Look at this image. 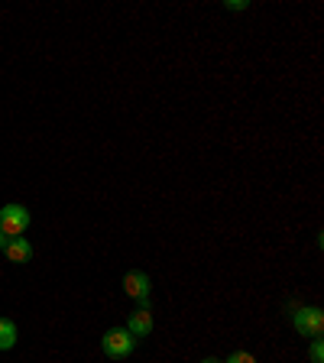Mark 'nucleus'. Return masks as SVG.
<instances>
[{
    "label": "nucleus",
    "instance_id": "obj_8",
    "mask_svg": "<svg viewBox=\"0 0 324 363\" xmlns=\"http://www.w3.org/2000/svg\"><path fill=\"white\" fill-rule=\"evenodd\" d=\"M308 357H311V363H324V344H321V337H311Z\"/></svg>",
    "mask_w": 324,
    "mask_h": 363
},
{
    "label": "nucleus",
    "instance_id": "obj_4",
    "mask_svg": "<svg viewBox=\"0 0 324 363\" xmlns=\"http://www.w3.org/2000/svg\"><path fill=\"white\" fill-rule=\"evenodd\" d=\"M123 292H127L130 298H136L140 305H150V292H152L150 276H146V272H140V269L127 272V276H123Z\"/></svg>",
    "mask_w": 324,
    "mask_h": 363
},
{
    "label": "nucleus",
    "instance_id": "obj_10",
    "mask_svg": "<svg viewBox=\"0 0 324 363\" xmlns=\"http://www.w3.org/2000/svg\"><path fill=\"white\" fill-rule=\"evenodd\" d=\"M7 240H10V237L4 234V230H0V253H4V247H7Z\"/></svg>",
    "mask_w": 324,
    "mask_h": 363
},
{
    "label": "nucleus",
    "instance_id": "obj_1",
    "mask_svg": "<svg viewBox=\"0 0 324 363\" xmlns=\"http://www.w3.org/2000/svg\"><path fill=\"white\" fill-rule=\"evenodd\" d=\"M101 347H104V354L111 357V360H123V357H130L136 350V337L127 328H111V331L101 337Z\"/></svg>",
    "mask_w": 324,
    "mask_h": 363
},
{
    "label": "nucleus",
    "instance_id": "obj_7",
    "mask_svg": "<svg viewBox=\"0 0 324 363\" xmlns=\"http://www.w3.org/2000/svg\"><path fill=\"white\" fill-rule=\"evenodd\" d=\"M16 337H20V331H16L13 318H0V350H10L16 344Z\"/></svg>",
    "mask_w": 324,
    "mask_h": 363
},
{
    "label": "nucleus",
    "instance_id": "obj_5",
    "mask_svg": "<svg viewBox=\"0 0 324 363\" xmlns=\"http://www.w3.org/2000/svg\"><path fill=\"white\" fill-rule=\"evenodd\" d=\"M127 331L133 334V337H150V331H152V311H150V305H140V308L127 318Z\"/></svg>",
    "mask_w": 324,
    "mask_h": 363
},
{
    "label": "nucleus",
    "instance_id": "obj_9",
    "mask_svg": "<svg viewBox=\"0 0 324 363\" xmlns=\"http://www.w3.org/2000/svg\"><path fill=\"white\" fill-rule=\"evenodd\" d=\"M224 363H257V357L247 354V350H237V354H230Z\"/></svg>",
    "mask_w": 324,
    "mask_h": 363
},
{
    "label": "nucleus",
    "instance_id": "obj_11",
    "mask_svg": "<svg viewBox=\"0 0 324 363\" xmlns=\"http://www.w3.org/2000/svg\"><path fill=\"white\" fill-rule=\"evenodd\" d=\"M201 363H224V360H218V357H204Z\"/></svg>",
    "mask_w": 324,
    "mask_h": 363
},
{
    "label": "nucleus",
    "instance_id": "obj_3",
    "mask_svg": "<svg viewBox=\"0 0 324 363\" xmlns=\"http://www.w3.org/2000/svg\"><path fill=\"white\" fill-rule=\"evenodd\" d=\"M292 328L302 337H321L324 331V311L318 308V305H305V308H298L292 315Z\"/></svg>",
    "mask_w": 324,
    "mask_h": 363
},
{
    "label": "nucleus",
    "instance_id": "obj_6",
    "mask_svg": "<svg viewBox=\"0 0 324 363\" xmlns=\"http://www.w3.org/2000/svg\"><path fill=\"white\" fill-rule=\"evenodd\" d=\"M4 257L10 259V263H30L33 259V243L26 240V237H10L7 247H4Z\"/></svg>",
    "mask_w": 324,
    "mask_h": 363
},
{
    "label": "nucleus",
    "instance_id": "obj_2",
    "mask_svg": "<svg viewBox=\"0 0 324 363\" xmlns=\"http://www.w3.org/2000/svg\"><path fill=\"white\" fill-rule=\"evenodd\" d=\"M30 208H23V204H4L0 208V230L7 237H23L26 234V227H30Z\"/></svg>",
    "mask_w": 324,
    "mask_h": 363
}]
</instances>
